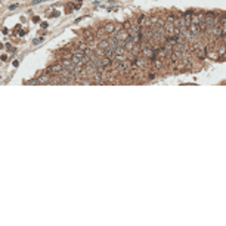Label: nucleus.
<instances>
[{"instance_id": "1", "label": "nucleus", "mask_w": 226, "mask_h": 226, "mask_svg": "<svg viewBox=\"0 0 226 226\" xmlns=\"http://www.w3.org/2000/svg\"><path fill=\"white\" fill-rule=\"evenodd\" d=\"M132 68H133V65H132V62H129V61H124V59H123V62L118 64V70H120L121 73H127V71H130Z\"/></svg>"}, {"instance_id": "2", "label": "nucleus", "mask_w": 226, "mask_h": 226, "mask_svg": "<svg viewBox=\"0 0 226 226\" xmlns=\"http://www.w3.org/2000/svg\"><path fill=\"white\" fill-rule=\"evenodd\" d=\"M110 46V40L108 38H105V40H102V41H99V44H98V49H101V50H104V49H107Z\"/></svg>"}, {"instance_id": "3", "label": "nucleus", "mask_w": 226, "mask_h": 226, "mask_svg": "<svg viewBox=\"0 0 226 226\" xmlns=\"http://www.w3.org/2000/svg\"><path fill=\"white\" fill-rule=\"evenodd\" d=\"M62 68H64V67H62V64H56V65L50 67V68H49L47 71H49V73H59V71H61Z\"/></svg>"}, {"instance_id": "4", "label": "nucleus", "mask_w": 226, "mask_h": 226, "mask_svg": "<svg viewBox=\"0 0 226 226\" xmlns=\"http://www.w3.org/2000/svg\"><path fill=\"white\" fill-rule=\"evenodd\" d=\"M110 65H111V59L105 56V58L101 61V68H107V67H110Z\"/></svg>"}, {"instance_id": "5", "label": "nucleus", "mask_w": 226, "mask_h": 226, "mask_svg": "<svg viewBox=\"0 0 226 226\" xmlns=\"http://www.w3.org/2000/svg\"><path fill=\"white\" fill-rule=\"evenodd\" d=\"M115 38H117L118 41H124V40H126V33H124L123 30H120V31L115 34Z\"/></svg>"}, {"instance_id": "6", "label": "nucleus", "mask_w": 226, "mask_h": 226, "mask_svg": "<svg viewBox=\"0 0 226 226\" xmlns=\"http://www.w3.org/2000/svg\"><path fill=\"white\" fill-rule=\"evenodd\" d=\"M47 81H49V75H47V74L41 75V77L37 80V83H47Z\"/></svg>"}, {"instance_id": "7", "label": "nucleus", "mask_w": 226, "mask_h": 226, "mask_svg": "<svg viewBox=\"0 0 226 226\" xmlns=\"http://www.w3.org/2000/svg\"><path fill=\"white\" fill-rule=\"evenodd\" d=\"M104 31H105V33H113V31H114V25H113V24H107Z\"/></svg>"}, {"instance_id": "8", "label": "nucleus", "mask_w": 226, "mask_h": 226, "mask_svg": "<svg viewBox=\"0 0 226 226\" xmlns=\"http://www.w3.org/2000/svg\"><path fill=\"white\" fill-rule=\"evenodd\" d=\"M84 36L87 38V41H92V40H93V34H92V33H86Z\"/></svg>"}, {"instance_id": "9", "label": "nucleus", "mask_w": 226, "mask_h": 226, "mask_svg": "<svg viewBox=\"0 0 226 226\" xmlns=\"http://www.w3.org/2000/svg\"><path fill=\"white\" fill-rule=\"evenodd\" d=\"M34 44H38V43H43V37H40V38H36L34 41H33Z\"/></svg>"}, {"instance_id": "10", "label": "nucleus", "mask_w": 226, "mask_h": 226, "mask_svg": "<svg viewBox=\"0 0 226 226\" xmlns=\"http://www.w3.org/2000/svg\"><path fill=\"white\" fill-rule=\"evenodd\" d=\"M40 1H43V0H33V1H31V3H33V4H38V3H40Z\"/></svg>"}, {"instance_id": "11", "label": "nucleus", "mask_w": 226, "mask_h": 226, "mask_svg": "<svg viewBox=\"0 0 226 226\" xmlns=\"http://www.w3.org/2000/svg\"><path fill=\"white\" fill-rule=\"evenodd\" d=\"M16 7H18V4H12L9 9H10V10H13V9H16Z\"/></svg>"}]
</instances>
